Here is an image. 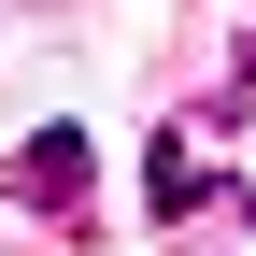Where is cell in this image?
Listing matches in <instances>:
<instances>
[{
    "instance_id": "obj_1",
    "label": "cell",
    "mask_w": 256,
    "mask_h": 256,
    "mask_svg": "<svg viewBox=\"0 0 256 256\" xmlns=\"http://www.w3.org/2000/svg\"><path fill=\"white\" fill-rule=\"evenodd\" d=\"M86 171H100V156H86V128H72V114H43V128L14 142V200L43 214V228H86Z\"/></svg>"
},
{
    "instance_id": "obj_2",
    "label": "cell",
    "mask_w": 256,
    "mask_h": 256,
    "mask_svg": "<svg viewBox=\"0 0 256 256\" xmlns=\"http://www.w3.org/2000/svg\"><path fill=\"white\" fill-rule=\"evenodd\" d=\"M200 200H228V171H200L185 142H156V156H142V214H156V228H185Z\"/></svg>"
}]
</instances>
